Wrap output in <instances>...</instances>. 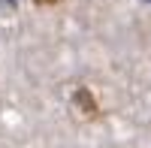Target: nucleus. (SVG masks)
<instances>
[{
	"mask_svg": "<svg viewBox=\"0 0 151 148\" xmlns=\"http://www.w3.org/2000/svg\"><path fill=\"white\" fill-rule=\"evenodd\" d=\"M36 3H58V0H36Z\"/></svg>",
	"mask_w": 151,
	"mask_h": 148,
	"instance_id": "nucleus-1",
	"label": "nucleus"
},
{
	"mask_svg": "<svg viewBox=\"0 0 151 148\" xmlns=\"http://www.w3.org/2000/svg\"><path fill=\"white\" fill-rule=\"evenodd\" d=\"M148 3H151V0H148Z\"/></svg>",
	"mask_w": 151,
	"mask_h": 148,
	"instance_id": "nucleus-2",
	"label": "nucleus"
}]
</instances>
